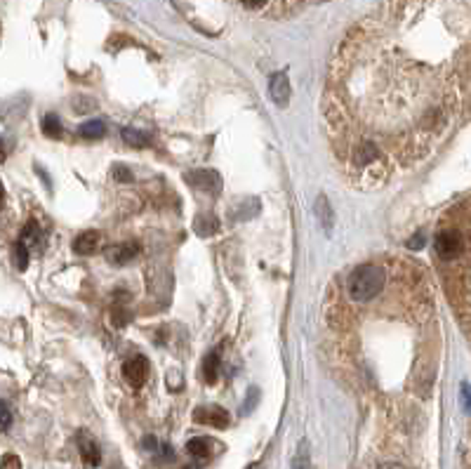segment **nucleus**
<instances>
[{"instance_id":"f257e3e1","label":"nucleus","mask_w":471,"mask_h":469,"mask_svg":"<svg viewBox=\"0 0 471 469\" xmlns=\"http://www.w3.org/2000/svg\"><path fill=\"white\" fill-rule=\"evenodd\" d=\"M387 286V272L382 264H361L349 274L346 279V293H349L351 302L366 304L370 299H375Z\"/></svg>"},{"instance_id":"f03ea898","label":"nucleus","mask_w":471,"mask_h":469,"mask_svg":"<svg viewBox=\"0 0 471 469\" xmlns=\"http://www.w3.org/2000/svg\"><path fill=\"white\" fill-rule=\"evenodd\" d=\"M434 248H436V255L450 262V259L460 257L462 250H465V236L457 229H441L436 234V241H434Z\"/></svg>"},{"instance_id":"7ed1b4c3","label":"nucleus","mask_w":471,"mask_h":469,"mask_svg":"<svg viewBox=\"0 0 471 469\" xmlns=\"http://www.w3.org/2000/svg\"><path fill=\"white\" fill-rule=\"evenodd\" d=\"M194 420L198 425H210V427L224 429L229 425V413L219 408V406H200V408L194 411Z\"/></svg>"},{"instance_id":"20e7f679","label":"nucleus","mask_w":471,"mask_h":469,"mask_svg":"<svg viewBox=\"0 0 471 469\" xmlns=\"http://www.w3.org/2000/svg\"><path fill=\"white\" fill-rule=\"evenodd\" d=\"M146 375H149V364H146L144 356H133L123 364V378L128 380V384H133V387H142Z\"/></svg>"},{"instance_id":"39448f33","label":"nucleus","mask_w":471,"mask_h":469,"mask_svg":"<svg viewBox=\"0 0 471 469\" xmlns=\"http://www.w3.org/2000/svg\"><path fill=\"white\" fill-rule=\"evenodd\" d=\"M187 182L198 191H207V194H217L222 187L219 175L214 170H194L191 175H187Z\"/></svg>"},{"instance_id":"423d86ee","label":"nucleus","mask_w":471,"mask_h":469,"mask_svg":"<svg viewBox=\"0 0 471 469\" xmlns=\"http://www.w3.org/2000/svg\"><path fill=\"white\" fill-rule=\"evenodd\" d=\"M269 95H271L274 104L278 106H288L290 102V81L285 73H276L271 83H269Z\"/></svg>"},{"instance_id":"0eeeda50","label":"nucleus","mask_w":471,"mask_h":469,"mask_svg":"<svg viewBox=\"0 0 471 469\" xmlns=\"http://www.w3.org/2000/svg\"><path fill=\"white\" fill-rule=\"evenodd\" d=\"M137 252H139L137 243H118V245H111V248L106 250V259H109L113 267H123V264H128Z\"/></svg>"},{"instance_id":"6e6552de","label":"nucleus","mask_w":471,"mask_h":469,"mask_svg":"<svg viewBox=\"0 0 471 469\" xmlns=\"http://www.w3.org/2000/svg\"><path fill=\"white\" fill-rule=\"evenodd\" d=\"M78 448H81V455H83V463L88 467H97L99 460H102V453H99V445L90 439V436L81 434L78 436Z\"/></svg>"},{"instance_id":"1a4fd4ad","label":"nucleus","mask_w":471,"mask_h":469,"mask_svg":"<svg viewBox=\"0 0 471 469\" xmlns=\"http://www.w3.org/2000/svg\"><path fill=\"white\" fill-rule=\"evenodd\" d=\"M316 217L321 220V225H323V229H326V234L333 232V227H335V212H333V205H330V201H328L326 194H321L319 201H316Z\"/></svg>"},{"instance_id":"9d476101","label":"nucleus","mask_w":471,"mask_h":469,"mask_svg":"<svg viewBox=\"0 0 471 469\" xmlns=\"http://www.w3.org/2000/svg\"><path fill=\"white\" fill-rule=\"evenodd\" d=\"M99 241H102V236L97 232H83L73 241V250L78 252V255H92V252L99 248Z\"/></svg>"},{"instance_id":"9b49d317","label":"nucleus","mask_w":471,"mask_h":469,"mask_svg":"<svg viewBox=\"0 0 471 469\" xmlns=\"http://www.w3.org/2000/svg\"><path fill=\"white\" fill-rule=\"evenodd\" d=\"M219 371H222V361H219V354L217 351H212V354H207L205 356V361H203V378H205V382H217V378H219Z\"/></svg>"},{"instance_id":"f8f14e48","label":"nucleus","mask_w":471,"mask_h":469,"mask_svg":"<svg viewBox=\"0 0 471 469\" xmlns=\"http://www.w3.org/2000/svg\"><path fill=\"white\" fill-rule=\"evenodd\" d=\"M123 140H125V142L130 144V147L142 149V147H146V144H149V135L142 133V130L128 128V130H123Z\"/></svg>"},{"instance_id":"ddd939ff","label":"nucleus","mask_w":471,"mask_h":469,"mask_svg":"<svg viewBox=\"0 0 471 469\" xmlns=\"http://www.w3.org/2000/svg\"><path fill=\"white\" fill-rule=\"evenodd\" d=\"M106 133V125L102 120H88V123H83L81 125V135L83 137H88V140H97V137H102Z\"/></svg>"},{"instance_id":"4468645a","label":"nucleus","mask_w":471,"mask_h":469,"mask_svg":"<svg viewBox=\"0 0 471 469\" xmlns=\"http://www.w3.org/2000/svg\"><path fill=\"white\" fill-rule=\"evenodd\" d=\"M187 450H189V455L203 460V458L210 455V441H205V439H191V441L187 443Z\"/></svg>"},{"instance_id":"2eb2a0df","label":"nucleus","mask_w":471,"mask_h":469,"mask_svg":"<svg viewBox=\"0 0 471 469\" xmlns=\"http://www.w3.org/2000/svg\"><path fill=\"white\" fill-rule=\"evenodd\" d=\"M43 133L48 137H61L64 133V128H61V120L55 116V113H48V116L43 118Z\"/></svg>"},{"instance_id":"dca6fc26","label":"nucleus","mask_w":471,"mask_h":469,"mask_svg":"<svg viewBox=\"0 0 471 469\" xmlns=\"http://www.w3.org/2000/svg\"><path fill=\"white\" fill-rule=\"evenodd\" d=\"M14 264H17V269L19 272H24V269L29 267V248H26V243L21 241V243H17L14 245Z\"/></svg>"},{"instance_id":"f3484780","label":"nucleus","mask_w":471,"mask_h":469,"mask_svg":"<svg viewBox=\"0 0 471 469\" xmlns=\"http://www.w3.org/2000/svg\"><path fill=\"white\" fill-rule=\"evenodd\" d=\"M214 229H217V222H214L210 215H207V217H198L196 220V234L198 236H212Z\"/></svg>"},{"instance_id":"a211bd4d","label":"nucleus","mask_w":471,"mask_h":469,"mask_svg":"<svg viewBox=\"0 0 471 469\" xmlns=\"http://www.w3.org/2000/svg\"><path fill=\"white\" fill-rule=\"evenodd\" d=\"M33 243V245H43V234H41V227L36 225V222H29L26 229H24V243Z\"/></svg>"},{"instance_id":"6ab92c4d","label":"nucleus","mask_w":471,"mask_h":469,"mask_svg":"<svg viewBox=\"0 0 471 469\" xmlns=\"http://www.w3.org/2000/svg\"><path fill=\"white\" fill-rule=\"evenodd\" d=\"M292 469H309V445L306 441L302 443V448L297 450V458L292 463Z\"/></svg>"},{"instance_id":"aec40b11","label":"nucleus","mask_w":471,"mask_h":469,"mask_svg":"<svg viewBox=\"0 0 471 469\" xmlns=\"http://www.w3.org/2000/svg\"><path fill=\"white\" fill-rule=\"evenodd\" d=\"M243 7H248V10H264V7L271 5V0H238Z\"/></svg>"},{"instance_id":"412c9836","label":"nucleus","mask_w":471,"mask_h":469,"mask_svg":"<svg viewBox=\"0 0 471 469\" xmlns=\"http://www.w3.org/2000/svg\"><path fill=\"white\" fill-rule=\"evenodd\" d=\"M3 469H21V463L17 455H12V453H7L3 458Z\"/></svg>"},{"instance_id":"4be33fe9","label":"nucleus","mask_w":471,"mask_h":469,"mask_svg":"<svg viewBox=\"0 0 471 469\" xmlns=\"http://www.w3.org/2000/svg\"><path fill=\"white\" fill-rule=\"evenodd\" d=\"M113 177H115L118 182H130V180H133V172H130L128 168H123V165H115Z\"/></svg>"},{"instance_id":"5701e85b","label":"nucleus","mask_w":471,"mask_h":469,"mask_svg":"<svg viewBox=\"0 0 471 469\" xmlns=\"http://www.w3.org/2000/svg\"><path fill=\"white\" fill-rule=\"evenodd\" d=\"M302 3H311V0H271V5H278V7H297Z\"/></svg>"},{"instance_id":"b1692460","label":"nucleus","mask_w":471,"mask_h":469,"mask_svg":"<svg viewBox=\"0 0 471 469\" xmlns=\"http://www.w3.org/2000/svg\"><path fill=\"white\" fill-rule=\"evenodd\" d=\"M10 422H12L10 408H7V403H3V429H10Z\"/></svg>"},{"instance_id":"393cba45","label":"nucleus","mask_w":471,"mask_h":469,"mask_svg":"<svg viewBox=\"0 0 471 469\" xmlns=\"http://www.w3.org/2000/svg\"><path fill=\"white\" fill-rule=\"evenodd\" d=\"M377 469H408V467H403L400 463H382Z\"/></svg>"},{"instance_id":"a878e982","label":"nucleus","mask_w":471,"mask_h":469,"mask_svg":"<svg viewBox=\"0 0 471 469\" xmlns=\"http://www.w3.org/2000/svg\"><path fill=\"white\" fill-rule=\"evenodd\" d=\"M248 469H262V465H259V463H252V465H250Z\"/></svg>"}]
</instances>
